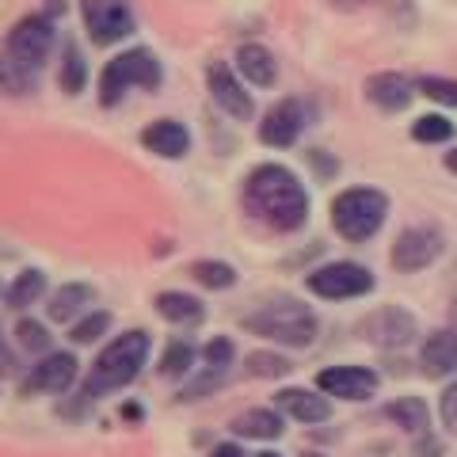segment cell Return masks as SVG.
<instances>
[{
	"instance_id": "1",
	"label": "cell",
	"mask_w": 457,
	"mask_h": 457,
	"mask_svg": "<svg viewBox=\"0 0 457 457\" xmlns=\"http://www.w3.org/2000/svg\"><path fill=\"white\" fill-rule=\"evenodd\" d=\"M245 210L275 233H297L309 221V191L286 164H260L245 179Z\"/></svg>"
},
{
	"instance_id": "2",
	"label": "cell",
	"mask_w": 457,
	"mask_h": 457,
	"mask_svg": "<svg viewBox=\"0 0 457 457\" xmlns=\"http://www.w3.org/2000/svg\"><path fill=\"white\" fill-rule=\"evenodd\" d=\"M149 347H153V339H149V332H141V328H134V332H122L119 339H111L107 347L96 354L88 378H84V396L96 400L104 393H114V389L134 385L137 374H141V366L149 362Z\"/></svg>"
},
{
	"instance_id": "3",
	"label": "cell",
	"mask_w": 457,
	"mask_h": 457,
	"mask_svg": "<svg viewBox=\"0 0 457 457\" xmlns=\"http://www.w3.org/2000/svg\"><path fill=\"white\" fill-rule=\"evenodd\" d=\"M245 332L278 343V347L305 351V347H312V339H317L320 320H317V312H312L309 305L294 302V297H278V302H267L255 312H248Z\"/></svg>"
},
{
	"instance_id": "4",
	"label": "cell",
	"mask_w": 457,
	"mask_h": 457,
	"mask_svg": "<svg viewBox=\"0 0 457 457\" xmlns=\"http://www.w3.org/2000/svg\"><path fill=\"white\" fill-rule=\"evenodd\" d=\"M385 218H389V195L378 187H347L332 203V228L351 245L378 237Z\"/></svg>"
},
{
	"instance_id": "5",
	"label": "cell",
	"mask_w": 457,
	"mask_h": 457,
	"mask_svg": "<svg viewBox=\"0 0 457 457\" xmlns=\"http://www.w3.org/2000/svg\"><path fill=\"white\" fill-rule=\"evenodd\" d=\"M164 80V69L156 62V54L145 46H134V50H122L119 57H111L99 73V104L114 107L122 104V96L130 88H161Z\"/></svg>"
},
{
	"instance_id": "6",
	"label": "cell",
	"mask_w": 457,
	"mask_h": 457,
	"mask_svg": "<svg viewBox=\"0 0 457 457\" xmlns=\"http://www.w3.org/2000/svg\"><path fill=\"white\" fill-rule=\"evenodd\" d=\"M305 286H309V294L324 297V302H351V297H366L374 290V275H370V267H362V263L336 260V263L309 270Z\"/></svg>"
},
{
	"instance_id": "7",
	"label": "cell",
	"mask_w": 457,
	"mask_h": 457,
	"mask_svg": "<svg viewBox=\"0 0 457 457\" xmlns=\"http://www.w3.org/2000/svg\"><path fill=\"white\" fill-rule=\"evenodd\" d=\"M84 31L96 46H114V42L130 38L137 31V16L130 0H80Z\"/></svg>"
},
{
	"instance_id": "8",
	"label": "cell",
	"mask_w": 457,
	"mask_h": 457,
	"mask_svg": "<svg viewBox=\"0 0 457 457\" xmlns=\"http://www.w3.org/2000/svg\"><path fill=\"white\" fill-rule=\"evenodd\" d=\"M442 252H446V237H442L435 225H411L396 237L389 260L400 275H420V270L431 267Z\"/></svg>"
},
{
	"instance_id": "9",
	"label": "cell",
	"mask_w": 457,
	"mask_h": 457,
	"mask_svg": "<svg viewBox=\"0 0 457 457\" xmlns=\"http://www.w3.org/2000/svg\"><path fill=\"white\" fill-rule=\"evenodd\" d=\"M80 362L73 351H50L27 370V378L20 381V396H42V393H65L77 381Z\"/></svg>"
},
{
	"instance_id": "10",
	"label": "cell",
	"mask_w": 457,
	"mask_h": 457,
	"mask_svg": "<svg viewBox=\"0 0 457 457\" xmlns=\"http://www.w3.org/2000/svg\"><path fill=\"white\" fill-rule=\"evenodd\" d=\"M359 332L366 343H374V347L396 351V347H408V343L416 339V317L400 305H381L359 324Z\"/></svg>"
},
{
	"instance_id": "11",
	"label": "cell",
	"mask_w": 457,
	"mask_h": 457,
	"mask_svg": "<svg viewBox=\"0 0 457 457\" xmlns=\"http://www.w3.org/2000/svg\"><path fill=\"white\" fill-rule=\"evenodd\" d=\"M4 50L12 57H20L23 65H31L35 73H38V69L46 65L50 50H54V20H46V16H27V20H20L16 27H12Z\"/></svg>"
},
{
	"instance_id": "12",
	"label": "cell",
	"mask_w": 457,
	"mask_h": 457,
	"mask_svg": "<svg viewBox=\"0 0 457 457\" xmlns=\"http://www.w3.org/2000/svg\"><path fill=\"white\" fill-rule=\"evenodd\" d=\"M378 370L370 366H328L317 374V389L324 396H336V400H351V404H362L378 393Z\"/></svg>"
},
{
	"instance_id": "13",
	"label": "cell",
	"mask_w": 457,
	"mask_h": 457,
	"mask_svg": "<svg viewBox=\"0 0 457 457\" xmlns=\"http://www.w3.org/2000/svg\"><path fill=\"white\" fill-rule=\"evenodd\" d=\"M309 126V111L302 99H282V104H275L263 122H260V141L270 149H290L297 137H302V130Z\"/></svg>"
},
{
	"instance_id": "14",
	"label": "cell",
	"mask_w": 457,
	"mask_h": 457,
	"mask_svg": "<svg viewBox=\"0 0 457 457\" xmlns=\"http://www.w3.org/2000/svg\"><path fill=\"white\" fill-rule=\"evenodd\" d=\"M206 88L213 96V104H218L228 114V119L248 122L252 114H255V99L245 92V84L237 80V73L225 62H210L206 65Z\"/></svg>"
},
{
	"instance_id": "15",
	"label": "cell",
	"mask_w": 457,
	"mask_h": 457,
	"mask_svg": "<svg viewBox=\"0 0 457 457\" xmlns=\"http://www.w3.org/2000/svg\"><path fill=\"white\" fill-rule=\"evenodd\" d=\"M275 408L282 416H290L294 423H305V427H317L332 420V396H324L320 389H278L275 393Z\"/></svg>"
},
{
	"instance_id": "16",
	"label": "cell",
	"mask_w": 457,
	"mask_h": 457,
	"mask_svg": "<svg viewBox=\"0 0 457 457\" xmlns=\"http://www.w3.org/2000/svg\"><path fill=\"white\" fill-rule=\"evenodd\" d=\"M416 92L420 88L404 73H374V77H366V99L385 114L408 111L411 99H416Z\"/></svg>"
},
{
	"instance_id": "17",
	"label": "cell",
	"mask_w": 457,
	"mask_h": 457,
	"mask_svg": "<svg viewBox=\"0 0 457 457\" xmlns=\"http://www.w3.org/2000/svg\"><path fill=\"white\" fill-rule=\"evenodd\" d=\"M420 366L427 378H457V328H438L423 339L420 347Z\"/></svg>"
},
{
	"instance_id": "18",
	"label": "cell",
	"mask_w": 457,
	"mask_h": 457,
	"mask_svg": "<svg viewBox=\"0 0 457 457\" xmlns=\"http://www.w3.org/2000/svg\"><path fill=\"white\" fill-rule=\"evenodd\" d=\"M141 145L156 156H164V161H179L191 149V130L176 119H156L141 130Z\"/></svg>"
},
{
	"instance_id": "19",
	"label": "cell",
	"mask_w": 457,
	"mask_h": 457,
	"mask_svg": "<svg viewBox=\"0 0 457 457\" xmlns=\"http://www.w3.org/2000/svg\"><path fill=\"white\" fill-rule=\"evenodd\" d=\"M237 69L248 84H255V88H270V84L278 80L275 54H270L267 46H260V42H245V46L237 50Z\"/></svg>"
},
{
	"instance_id": "20",
	"label": "cell",
	"mask_w": 457,
	"mask_h": 457,
	"mask_svg": "<svg viewBox=\"0 0 457 457\" xmlns=\"http://www.w3.org/2000/svg\"><path fill=\"white\" fill-rule=\"evenodd\" d=\"M282 431H286V420L278 408H248L233 420V435H240V438L275 442V438H282Z\"/></svg>"
},
{
	"instance_id": "21",
	"label": "cell",
	"mask_w": 457,
	"mask_h": 457,
	"mask_svg": "<svg viewBox=\"0 0 457 457\" xmlns=\"http://www.w3.org/2000/svg\"><path fill=\"white\" fill-rule=\"evenodd\" d=\"M385 420L396 423L408 435H427L431 431V408L423 396H396L393 404H385Z\"/></svg>"
},
{
	"instance_id": "22",
	"label": "cell",
	"mask_w": 457,
	"mask_h": 457,
	"mask_svg": "<svg viewBox=\"0 0 457 457\" xmlns=\"http://www.w3.org/2000/svg\"><path fill=\"white\" fill-rule=\"evenodd\" d=\"M156 312H161V317H164L168 324H183V328H191V324H203L206 305L198 302L195 294L164 290V294H156Z\"/></svg>"
},
{
	"instance_id": "23",
	"label": "cell",
	"mask_w": 457,
	"mask_h": 457,
	"mask_svg": "<svg viewBox=\"0 0 457 457\" xmlns=\"http://www.w3.org/2000/svg\"><path fill=\"white\" fill-rule=\"evenodd\" d=\"M88 305H92V286H84V282H65L62 290L50 297L46 312H50V320L69 324V320H77Z\"/></svg>"
},
{
	"instance_id": "24",
	"label": "cell",
	"mask_w": 457,
	"mask_h": 457,
	"mask_svg": "<svg viewBox=\"0 0 457 457\" xmlns=\"http://www.w3.org/2000/svg\"><path fill=\"white\" fill-rule=\"evenodd\" d=\"M0 92H8V96L35 92V69L23 65L20 57H12L8 50H0Z\"/></svg>"
},
{
	"instance_id": "25",
	"label": "cell",
	"mask_w": 457,
	"mask_h": 457,
	"mask_svg": "<svg viewBox=\"0 0 457 457\" xmlns=\"http://www.w3.org/2000/svg\"><path fill=\"white\" fill-rule=\"evenodd\" d=\"M195 359H198V351L191 339H171L161 354V378H187L195 370Z\"/></svg>"
},
{
	"instance_id": "26",
	"label": "cell",
	"mask_w": 457,
	"mask_h": 457,
	"mask_svg": "<svg viewBox=\"0 0 457 457\" xmlns=\"http://www.w3.org/2000/svg\"><path fill=\"white\" fill-rule=\"evenodd\" d=\"M42 294H46V275L31 267V270H23V275H16V282L8 286V309H27V305H35Z\"/></svg>"
},
{
	"instance_id": "27",
	"label": "cell",
	"mask_w": 457,
	"mask_h": 457,
	"mask_svg": "<svg viewBox=\"0 0 457 457\" xmlns=\"http://www.w3.org/2000/svg\"><path fill=\"white\" fill-rule=\"evenodd\" d=\"M84 80H88V65H84V54L77 42H65V57H62V73H57V84L69 96L84 92Z\"/></svg>"
},
{
	"instance_id": "28",
	"label": "cell",
	"mask_w": 457,
	"mask_h": 457,
	"mask_svg": "<svg viewBox=\"0 0 457 457\" xmlns=\"http://www.w3.org/2000/svg\"><path fill=\"white\" fill-rule=\"evenodd\" d=\"M245 370L252 378H267V381H278L294 370V362L286 354H275V351H252L245 359Z\"/></svg>"
},
{
	"instance_id": "29",
	"label": "cell",
	"mask_w": 457,
	"mask_h": 457,
	"mask_svg": "<svg viewBox=\"0 0 457 457\" xmlns=\"http://www.w3.org/2000/svg\"><path fill=\"white\" fill-rule=\"evenodd\" d=\"M411 137H416L420 145H442V141L453 137V122L446 114H420V119L411 122Z\"/></svg>"
},
{
	"instance_id": "30",
	"label": "cell",
	"mask_w": 457,
	"mask_h": 457,
	"mask_svg": "<svg viewBox=\"0 0 457 457\" xmlns=\"http://www.w3.org/2000/svg\"><path fill=\"white\" fill-rule=\"evenodd\" d=\"M191 275H195V282H203L206 290H228V286H237V270L221 260H198L191 267Z\"/></svg>"
},
{
	"instance_id": "31",
	"label": "cell",
	"mask_w": 457,
	"mask_h": 457,
	"mask_svg": "<svg viewBox=\"0 0 457 457\" xmlns=\"http://www.w3.org/2000/svg\"><path fill=\"white\" fill-rule=\"evenodd\" d=\"M107 332H111V312L107 309H92L88 317H80L73 328H69V339H73L77 347H84V343L104 339Z\"/></svg>"
},
{
	"instance_id": "32",
	"label": "cell",
	"mask_w": 457,
	"mask_h": 457,
	"mask_svg": "<svg viewBox=\"0 0 457 457\" xmlns=\"http://www.w3.org/2000/svg\"><path fill=\"white\" fill-rule=\"evenodd\" d=\"M416 88H420V96L431 99V104L457 111V80H450V77H420Z\"/></svg>"
},
{
	"instance_id": "33",
	"label": "cell",
	"mask_w": 457,
	"mask_h": 457,
	"mask_svg": "<svg viewBox=\"0 0 457 457\" xmlns=\"http://www.w3.org/2000/svg\"><path fill=\"white\" fill-rule=\"evenodd\" d=\"M203 362L206 370H218V374H228V366L237 362V343L228 336H213L203 347Z\"/></svg>"
},
{
	"instance_id": "34",
	"label": "cell",
	"mask_w": 457,
	"mask_h": 457,
	"mask_svg": "<svg viewBox=\"0 0 457 457\" xmlns=\"http://www.w3.org/2000/svg\"><path fill=\"white\" fill-rule=\"evenodd\" d=\"M16 339H20L23 351H31V354H50V332H46V324H38V320H20Z\"/></svg>"
},
{
	"instance_id": "35",
	"label": "cell",
	"mask_w": 457,
	"mask_h": 457,
	"mask_svg": "<svg viewBox=\"0 0 457 457\" xmlns=\"http://www.w3.org/2000/svg\"><path fill=\"white\" fill-rule=\"evenodd\" d=\"M438 420H442V431L457 435V378L450 385H442V396H438Z\"/></svg>"
},
{
	"instance_id": "36",
	"label": "cell",
	"mask_w": 457,
	"mask_h": 457,
	"mask_svg": "<svg viewBox=\"0 0 457 457\" xmlns=\"http://www.w3.org/2000/svg\"><path fill=\"white\" fill-rule=\"evenodd\" d=\"M210 457H248L245 446H237V442H218V446L210 450Z\"/></svg>"
},
{
	"instance_id": "37",
	"label": "cell",
	"mask_w": 457,
	"mask_h": 457,
	"mask_svg": "<svg viewBox=\"0 0 457 457\" xmlns=\"http://www.w3.org/2000/svg\"><path fill=\"white\" fill-rule=\"evenodd\" d=\"M446 168H450L453 176H457V149H450V153H446Z\"/></svg>"
},
{
	"instance_id": "38",
	"label": "cell",
	"mask_w": 457,
	"mask_h": 457,
	"mask_svg": "<svg viewBox=\"0 0 457 457\" xmlns=\"http://www.w3.org/2000/svg\"><path fill=\"white\" fill-rule=\"evenodd\" d=\"M252 457H282V453H275V450H260V453H252Z\"/></svg>"
},
{
	"instance_id": "39",
	"label": "cell",
	"mask_w": 457,
	"mask_h": 457,
	"mask_svg": "<svg viewBox=\"0 0 457 457\" xmlns=\"http://www.w3.org/2000/svg\"><path fill=\"white\" fill-rule=\"evenodd\" d=\"M302 457H324V453H317V450H309V453H302Z\"/></svg>"
},
{
	"instance_id": "40",
	"label": "cell",
	"mask_w": 457,
	"mask_h": 457,
	"mask_svg": "<svg viewBox=\"0 0 457 457\" xmlns=\"http://www.w3.org/2000/svg\"><path fill=\"white\" fill-rule=\"evenodd\" d=\"M0 351H4V339H0Z\"/></svg>"
}]
</instances>
